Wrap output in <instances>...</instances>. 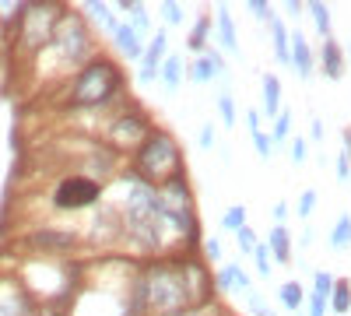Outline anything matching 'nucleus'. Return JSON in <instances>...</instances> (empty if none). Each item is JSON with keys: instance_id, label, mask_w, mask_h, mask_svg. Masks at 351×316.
<instances>
[{"instance_id": "obj_1", "label": "nucleus", "mask_w": 351, "mask_h": 316, "mask_svg": "<svg viewBox=\"0 0 351 316\" xmlns=\"http://www.w3.org/2000/svg\"><path fill=\"white\" fill-rule=\"evenodd\" d=\"M211 302V281L204 274L200 260L186 256H169L144 267L134 281L130 313H158V316H183L190 309H204Z\"/></svg>"}, {"instance_id": "obj_2", "label": "nucleus", "mask_w": 351, "mask_h": 316, "mask_svg": "<svg viewBox=\"0 0 351 316\" xmlns=\"http://www.w3.org/2000/svg\"><path fill=\"white\" fill-rule=\"evenodd\" d=\"M134 176L148 186H162L169 183L172 176L183 172V151L180 145L165 134V130H152L148 137L137 145V155H134Z\"/></svg>"}, {"instance_id": "obj_3", "label": "nucleus", "mask_w": 351, "mask_h": 316, "mask_svg": "<svg viewBox=\"0 0 351 316\" xmlns=\"http://www.w3.org/2000/svg\"><path fill=\"white\" fill-rule=\"evenodd\" d=\"M123 84V71L112 60L99 56V60L84 64V71L74 77L71 84V106L74 109H88V106H106Z\"/></svg>"}, {"instance_id": "obj_4", "label": "nucleus", "mask_w": 351, "mask_h": 316, "mask_svg": "<svg viewBox=\"0 0 351 316\" xmlns=\"http://www.w3.org/2000/svg\"><path fill=\"white\" fill-rule=\"evenodd\" d=\"M64 8L56 4H25L18 11V21H21V42L28 49H39L46 39H53V28L60 21Z\"/></svg>"}, {"instance_id": "obj_5", "label": "nucleus", "mask_w": 351, "mask_h": 316, "mask_svg": "<svg viewBox=\"0 0 351 316\" xmlns=\"http://www.w3.org/2000/svg\"><path fill=\"white\" fill-rule=\"evenodd\" d=\"M53 42H56V49L64 53L67 64H81L84 56L92 53V36H88V25H84L77 14H71V11H64L60 21H56Z\"/></svg>"}, {"instance_id": "obj_6", "label": "nucleus", "mask_w": 351, "mask_h": 316, "mask_svg": "<svg viewBox=\"0 0 351 316\" xmlns=\"http://www.w3.org/2000/svg\"><path fill=\"white\" fill-rule=\"evenodd\" d=\"M95 200H102V183L88 180V176H67V180L56 183V190H53V208H60V211L92 208Z\"/></svg>"}, {"instance_id": "obj_7", "label": "nucleus", "mask_w": 351, "mask_h": 316, "mask_svg": "<svg viewBox=\"0 0 351 316\" xmlns=\"http://www.w3.org/2000/svg\"><path fill=\"white\" fill-rule=\"evenodd\" d=\"M152 134V127H148V120L141 117V112H120V117L112 120V127H109V141L116 148H137L144 137Z\"/></svg>"}, {"instance_id": "obj_8", "label": "nucleus", "mask_w": 351, "mask_h": 316, "mask_svg": "<svg viewBox=\"0 0 351 316\" xmlns=\"http://www.w3.org/2000/svg\"><path fill=\"white\" fill-rule=\"evenodd\" d=\"M186 74H190V81H197V84H208V81H215V77H225V81H228L225 56H221L218 49H204V53H197Z\"/></svg>"}, {"instance_id": "obj_9", "label": "nucleus", "mask_w": 351, "mask_h": 316, "mask_svg": "<svg viewBox=\"0 0 351 316\" xmlns=\"http://www.w3.org/2000/svg\"><path fill=\"white\" fill-rule=\"evenodd\" d=\"M288 67H295L299 77H313V71H316V56L306 42V32H299V28L288 32Z\"/></svg>"}, {"instance_id": "obj_10", "label": "nucleus", "mask_w": 351, "mask_h": 316, "mask_svg": "<svg viewBox=\"0 0 351 316\" xmlns=\"http://www.w3.org/2000/svg\"><path fill=\"white\" fill-rule=\"evenodd\" d=\"M165 46H169V36L165 32H155V39L144 46V56H141V74H137V81L141 84H152V81H158V67H162V60H165Z\"/></svg>"}, {"instance_id": "obj_11", "label": "nucleus", "mask_w": 351, "mask_h": 316, "mask_svg": "<svg viewBox=\"0 0 351 316\" xmlns=\"http://www.w3.org/2000/svg\"><path fill=\"white\" fill-rule=\"evenodd\" d=\"M215 289H218V292H243V295H250L253 284H250V274H246L239 264H225V267L215 274Z\"/></svg>"}, {"instance_id": "obj_12", "label": "nucleus", "mask_w": 351, "mask_h": 316, "mask_svg": "<svg viewBox=\"0 0 351 316\" xmlns=\"http://www.w3.org/2000/svg\"><path fill=\"white\" fill-rule=\"evenodd\" d=\"M112 39H116V46L127 53V60H141V56H144V36L137 32L134 25L120 21V25L112 28Z\"/></svg>"}, {"instance_id": "obj_13", "label": "nucleus", "mask_w": 351, "mask_h": 316, "mask_svg": "<svg viewBox=\"0 0 351 316\" xmlns=\"http://www.w3.org/2000/svg\"><path fill=\"white\" fill-rule=\"evenodd\" d=\"M319 67L330 81L344 77V49L337 46V39H324V53H319Z\"/></svg>"}, {"instance_id": "obj_14", "label": "nucleus", "mask_w": 351, "mask_h": 316, "mask_svg": "<svg viewBox=\"0 0 351 316\" xmlns=\"http://www.w3.org/2000/svg\"><path fill=\"white\" fill-rule=\"evenodd\" d=\"M267 253L274 256L278 264H291V236H288V228L285 225H274L271 232H267Z\"/></svg>"}, {"instance_id": "obj_15", "label": "nucleus", "mask_w": 351, "mask_h": 316, "mask_svg": "<svg viewBox=\"0 0 351 316\" xmlns=\"http://www.w3.org/2000/svg\"><path fill=\"white\" fill-rule=\"evenodd\" d=\"M260 99H263V112H267V120L281 112V81H278V74H271V71L263 74V88H260Z\"/></svg>"}, {"instance_id": "obj_16", "label": "nucleus", "mask_w": 351, "mask_h": 316, "mask_svg": "<svg viewBox=\"0 0 351 316\" xmlns=\"http://www.w3.org/2000/svg\"><path fill=\"white\" fill-rule=\"evenodd\" d=\"M218 46L232 56L239 53V36H236V25H232V14H228L225 4L218 8Z\"/></svg>"}, {"instance_id": "obj_17", "label": "nucleus", "mask_w": 351, "mask_h": 316, "mask_svg": "<svg viewBox=\"0 0 351 316\" xmlns=\"http://www.w3.org/2000/svg\"><path fill=\"white\" fill-rule=\"evenodd\" d=\"M183 74H186V64L183 56H165L162 67H158V77L165 81V92H176L183 84Z\"/></svg>"}, {"instance_id": "obj_18", "label": "nucleus", "mask_w": 351, "mask_h": 316, "mask_svg": "<svg viewBox=\"0 0 351 316\" xmlns=\"http://www.w3.org/2000/svg\"><path fill=\"white\" fill-rule=\"evenodd\" d=\"M112 8L120 11V14H127V18H130L127 25H134V28H137L141 36H144V32H148V28H152L148 8H144V4H137V0H120V4H112Z\"/></svg>"}, {"instance_id": "obj_19", "label": "nucleus", "mask_w": 351, "mask_h": 316, "mask_svg": "<svg viewBox=\"0 0 351 316\" xmlns=\"http://www.w3.org/2000/svg\"><path fill=\"white\" fill-rule=\"evenodd\" d=\"M278 299H281V306H285L288 313H299L302 302H306V289H302L299 281H285L281 289H278Z\"/></svg>"}, {"instance_id": "obj_20", "label": "nucleus", "mask_w": 351, "mask_h": 316, "mask_svg": "<svg viewBox=\"0 0 351 316\" xmlns=\"http://www.w3.org/2000/svg\"><path fill=\"white\" fill-rule=\"evenodd\" d=\"M267 25H271V42H274V56H278L281 64H288V25H285V21H281L278 14H274V18H271Z\"/></svg>"}, {"instance_id": "obj_21", "label": "nucleus", "mask_w": 351, "mask_h": 316, "mask_svg": "<svg viewBox=\"0 0 351 316\" xmlns=\"http://www.w3.org/2000/svg\"><path fill=\"white\" fill-rule=\"evenodd\" d=\"M330 313H337V316L351 313V281H334V289H330Z\"/></svg>"}, {"instance_id": "obj_22", "label": "nucleus", "mask_w": 351, "mask_h": 316, "mask_svg": "<svg viewBox=\"0 0 351 316\" xmlns=\"http://www.w3.org/2000/svg\"><path fill=\"white\" fill-rule=\"evenodd\" d=\"M306 11L313 14V21H316V32H319V39H334V25H330V8L327 4H306Z\"/></svg>"}, {"instance_id": "obj_23", "label": "nucleus", "mask_w": 351, "mask_h": 316, "mask_svg": "<svg viewBox=\"0 0 351 316\" xmlns=\"http://www.w3.org/2000/svg\"><path fill=\"white\" fill-rule=\"evenodd\" d=\"M88 14H92L102 28H106V32H112V28L116 25H120V18H116V11L109 8V4H99V0H88V8H84Z\"/></svg>"}, {"instance_id": "obj_24", "label": "nucleus", "mask_w": 351, "mask_h": 316, "mask_svg": "<svg viewBox=\"0 0 351 316\" xmlns=\"http://www.w3.org/2000/svg\"><path fill=\"white\" fill-rule=\"evenodd\" d=\"M348 246H351V215H341L330 232V250H348Z\"/></svg>"}, {"instance_id": "obj_25", "label": "nucleus", "mask_w": 351, "mask_h": 316, "mask_svg": "<svg viewBox=\"0 0 351 316\" xmlns=\"http://www.w3.org/2000/svg\"><path fill=\"white\" fill-rule=\"evenodd\" d=\"M208 36H211V18H197V25H193V32H190V49L193 53H204L208 49Z\"/></svg>"}, {"instance_id": "obj_26", "label": "nucleus", "mask_w": 351, "mask_h": 316, "mask_svg": "<svg viewBox=\"0 0 351 316\" xmlns=\"http://www.w3.org/2000/svg\"><path fill=\"white\" fill-rule=\"evenodd\" d=\"M243 225H246V208H243V204L228 208V211L221 215V228H225V232H239Z\"/></svg>"}, {"instance_id": "obj_27", "label": "nucleus", "mask_w": 351, "mask_h": 316, "mask_svg": "<svg viewBox=\"0 0 351 316\" xmlns=\"http://www.w3.org/2000/svg\"><path fill=\"white\" fill-rule=\"evenodd\" d=\"M253 264H256V274L260 278H271L274 274V260H271V253H267V246H263V243H256V250H253Z\"/></svg>"}, {"instance_id": "obj_28", "label": "nucleus", "mask_w": 351, "mask_h": 316, "mask_svg": "<svg viewBox=\"0 0 351 316\" xmlns=\"http://www.w3.org/2000/svg\"><path fill=\"white\" fill-rule=\"evenodd\" d=\"M218 112H221V123H225V127H236L239 112H236V102H232V92H228V88L218 95Z\"/></svg>"}, {"instance_id": "obj_29", "label": "nucleus", "mask_w": 351, "mask_h": 316, "mask_svg": "<svg viewBox=\"0 0 351 316\" xmlns=\"http://www.w3.org/2000/svg\"><path fill=\"white\" fill-rule=\"evenodd\" d=\"M291 117H295V112L291 109H281L278 117H274V145H281V141H288V130H291Z\"/></svg>"}, {"instance_id": "obj_30", "label": "nucleus", "mask_w": 351, "mask_h": 316, "mask_svg": "<svg viewBox=\"0 0 351 316\" xmlns=\"http://www.w3.org/2000/svg\"><path fill=\"white\" fill-rule=\"evenodd\" d=\"M253 145H256V155H260V158H271V155L278 151L274 137H271V134H263V130H256V134H253Z\"/></svg>"}, {"instance_id": "obj_31", "label": "nucleus", "mask_w": 351, "mask_h": 316, "mask_svg": "<svg viewBox=\"0 0 351 316\" xmlns=\"http://www.w3.org/2000/svg\"><path fill=\"white\" fill-rule=\"evenodd\" d=\"M313 208H316V190H302L299 204H295V215H299V218H309Z\"/></svg>"}, {"instance_id": "obj_32", "label": "nucleus", "mask_w": 351, "mask_h": 316, "mask_svg": "<svg viewBox=\"0 0 351 316\" xmlns=\"http://www.w3.org/2000/svg\"><path fill=\"white\" fill-rule=\"evenodd\" d=\"M246 8H250V14H253V18H260V21H271V18L278 14L271 4H263V0H250Z\"/></svg>"}, {"instance_id": "obj_33", "label": "nucleus", "mask_w": 351, "mask_h": 316, "mask_svg": "<svg viewBox=\"0 0 351 316\" xmlns=\"http://www.w3.org/2000/svg\"><path fill=\"white\" fill-rule=\"evenodd\" d=\"M162 18H165V25H183V8L172 4V0H165V4H162Z\"/></svg>"}, {"instance_id": "obj_34", "label": "nucleus", "mask_w": 351, "mask_h": 316, "mask_svg": "<svg viewBox=\"0 0 351 316\" xmlns=\"http://www.w3.org/2000/svg\"><path fill=\"white\" fill-rule=\"evenodd\" d=\"M306 145H309L306 137H295V141H288V155H291V162H295V165H302V162H306Z\"/></svg>"}, {"instance_id": "obj_35", "label": "nucleus", "mask_w": 351, "mask_h": 316, "mask_svg": "<svg viewBox=\"0 0 351 316\" xmlns=\"http://www.w3.org/2000/svg\"><path fill=\"white\" fill-rule=\"evenodd\" d=\"M236 239H239V250H243V253H253V250H256V236H253V228H250V225L239 228Z\"/></svg>"}, {"instance_id": "obj_36", "label": "nucleus", "mask_w": 351, "mask_h": 316, "mask_svg": "<svg viewBox=\"0 0 351 316\" xmlns=\"http://www.w3.org/2000/svg\"><path fill=\"white\" fill-rule=\"evenodd\" d=\"M250 309H253V316H274V309H271L267 302H263L256 292H250Z\"/></svg>"}, {"instance_id": "obj_37", "label": "nucleus", "mask_w": 351, "mask_h": 316, "mask_svg": "<svg viewBox=\"0 0 351 316\" xmlns=\"http://www.w3.org/2000/svg\"><path fill=\"white\" fill-rule=\"evenodd\" d=\"M204 253H208V260H221V239L218 236L204 239Z\"/></svg>"}, {"instance_id": "obj_38", "label": "nucleus", "mask_w": 351, "mask_h": 316, "mask_svg": "<svg viewBox=\"0 0 351 316\" xmlns=\"http://www.w3.org/2000/svg\"><path fill=\"white\" fill-rule=\"evenodd\" d=\"M351 180V162L344 155H337V183H348Z\"/></svg>"}, {"instance_id": "obj_39", "label": "nucleus", "mask_w": 351, "mask_h": 316, "mask_svg": "<svg viewBox=\"0 0 351 316\" xmlns=\"http://www.w3.org/2000/svg\"><path fill=\"white\" fill-rule=\"evenodd\" d=\"M200 148H215V127L211 123L200 127Z\"/></svg>"}, {"instance_id": "obj_40", "label": "nucleus", "mask_w": 351, "mask_h": 316, "mask_svg": "<svg viewBox=\"0 0 351 316\" xmlns=\"http://www.w3.org/2000/svg\"><path fill=\"white\" fill-rule=\"evenodd\" d=\"M309 141H324V120L319 117L309 120Z\"/></svg>"}, {"instance_id": "obj_41", "label": "nucleus", "mask_w": 351, "mask_h": 316, "mask_svg": "<svg viewBox=\"0 0 351 316\" xmlns=\"http://www.w3.org/2000/svg\"><path fill=\"white\" fill-rule=\"evenodd\" d=\"M302 11H306V4H299V0H288V4H285V14L288 18H299Z\"/></svg>"}, {"instance_id": "obj_42", "label": "nucleus", "mask_w": 351, "mask_h": 316, "mask_svg": "<svg viewBox=\"0 0 351 316\" xmlns=\"http://www.w3.org/2000/svg\"><path fill=\"white\" fill-rule=\"evenodd\" d=\"M341 141H344V151H341V155L351 162V127H344V130H341Z\"/></svg>"}, {"instance_id": "obj_43", "label": "nucleus", "mask_w": 351, "mask_h": 316, "mask_svg": "<svg viewBox=\"0 0 351 316\" xmlns=\"http://www.w3.org/2000/svg\"><path fill=\"white\" fill-rule=\"evenodd\" d=\"M246 123H250V134H256V130H260V112H256V109H250V112H246Z\"/></svg>"}, {"instance_id": "obj_44", "label": "nucleus", "mask_w": 351, "mask_h": 316, "mask_svg": "<svg viewBox=\"0 0 351 316\" xmlns=\"http://www.w3.org/2000/svg\"><path fill=\"white\" fill-rule=\"evenodd\" d=\"M274 218H278V225L288 218V204H285V200H281V204H274Z\"/></svg>"}, {"instance_id": "obj_45", "label": "nucleus", "mask_w": 351, "mask_h": 316, "mask_svg": "<svg viewBox=\"0 0 351 316\" xmlns=\"http://www.w3.org/2000/svg\"><path fill=\"white\" fill-rule=\"evenodd\" d=\"M43 316H64V313H56V309H46V313H43Z\"/></svg>"}, {"instance_id": "obj_46", "label": "nucleus", "mask_w": 351, "mask_h": 316, "mask_svg": "<svg viewBox=\"0 0 351 316\" xmlns=\"http://www.w3.org/2000/svg\"><path fill=\"white\" fill-rule=\"evenodd\" d=\"M348 56H351V39H348Z\"/></svg>"}, {"instance_id": "obj_47", "label": "nucleus", "mask_w": 351, "mask_h": 316, "mask_svg": "<svg viewBox=\"0 0 351 316\" xmlns=\"http://www.w3.org/2000/svg\"><path fill=\"white\" fill-rule=\"evenodd\" d=\"M295 316H302V313H295Z\"/></svg>"}]
</instances>
